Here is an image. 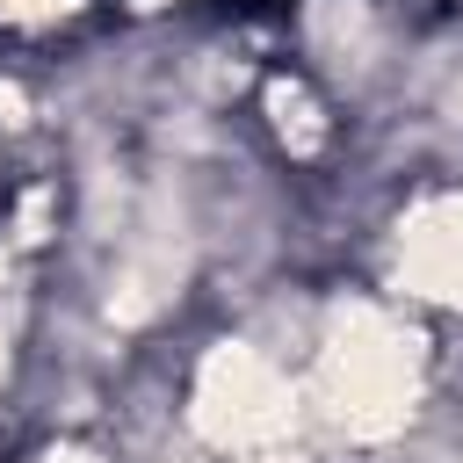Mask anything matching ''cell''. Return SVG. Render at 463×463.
I'll use <instances>...</instances> for the list:
<instances>
[{
    "label": "cell",
    "instance_id": "1",
    "mask_svg": "<svg viewBox=\"0 0 463 463\" xmlns=\"http://www.w3.org/2000/svg\"><path fill=\"white\" fill-rule=\"evenodd\" d=\"M224 7H239V14H268V7H282V0H224Z\"/></svg>",
    "mask_w": 463,
    "mask_h": 463
}]
</instances>
